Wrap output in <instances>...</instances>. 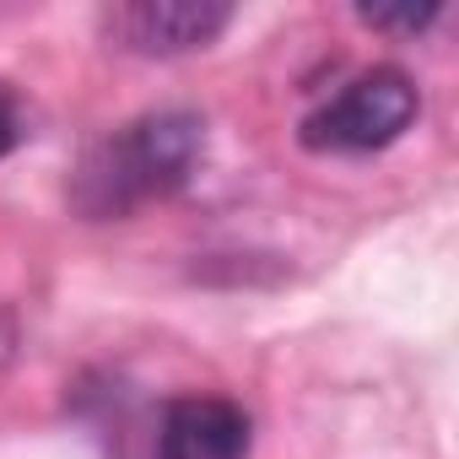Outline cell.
Instances as JSON below:
<instances>
[{
    "instance_id": "5",
    "label": "cell",
    "mask_w": 459,
    "mask_h": 459,
    "mask_svg": "<svg viewBox=\"0 0 459 459\" xmlns=\"http://www.w3.org/2000/svg\"><path fill=\"white\" fill-rule=\"evenodd\" d=\"M357 22H368L373 33H421L437 22V6H416V12H378V6H362Z\"/></svg>"
},
{
    "instance_id": "7",
    "label": "cell",
    "mask_w": 459,
    "mask_h": 459,
    "mask_svg": "<svg viewBox=\"0 0 459 459\" xmlns=\"http://www.w3.org/2000/svg\"><path fill=\"white\" fill-rule=\"evenodd\" d=\"M12 341H17V325H12V314H6V308H0V362L12 357Z\"/></svg>"
},
{
    "instance_id": "1",
    "label": "cell",
    "mask_w": 459,
    "mask_h": 459,
    "mask_svg": "<svg viewBox=\"0 0 459 459\" xmlns=\"http://www.w3.org/2000/svg\"><path fill=\"white\" fill-rule=\"evenodd\" d=\"M205 157V119L189 108H157L141 114L135 125L114 130L108 141H98L71 184L76 211L87 216H130L146 200H168L178 195Z\"/></svg>"
},
{
    "instance_id": "2",
    "label": "cell",
    "mask_w": 459,
    "mask_h": 459,
    "mask_svg": "<svg viewBox=\"0 0 459 459\" xmlns=\"http://www.w3.org/2000/svg\"><path fill=\"white\" fill-rule=\"evenodd\" d=\"M416 114H421L416 82L394 65H378L346 82L325 108L303 119V146L308 152H378L400 141L416 125Z\"/></svg>"
},
{
    "instance_id": "3",
    "label": "cell",
    "mask_w": 459,
    "mask_h": 459,
    "mask_svg": "<svg viewBox=\"0 0 459 459\" xmlns=\"http://www.w3.org/2000/svg\"><path fill=\"white\" fill-rule=\"evenodd\" d=\"M233 22V6L221 0H125L103 12V33L146 60H173L216 44Z\"/></svg>"
},
{
    "instance_id": "6",
    "label": "cell",
    "mask_w": 459,
    "mask_h": 459,
    "mask_svg": "<svg viewBox=\"0 0 459 459\" xmlns=\"http://www.w3.org/2000/svg\"><path fill=\"white\" fill-rule=\"evenodd\" d=\"M22 141H28V108L6 82H0V157H12Z\"/></svg>"
},
{
    "instance_id": "4",
    "label": "cell",
    "mask_w": 459,
    "mask_h": 459,
    "mask_svg": "<svg viewBox=\"0 0 459 459\" xmlns=\"http://www.w3.org/2000/svg\"><path fill=\"white\" fill-rule=\"evenodd\" d=\"M255 421L221 394H184L157 421V459H249Z\"/></svg>"
}]
</instances>
